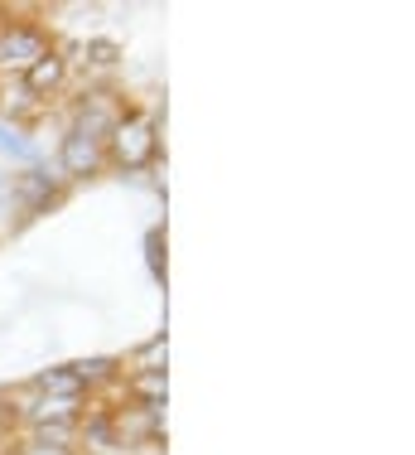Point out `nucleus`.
Listing matches in <instances>:
<instances>
[{"mask_svg": "<svg viewBox=\"0 0 415 455\" xmlns=\"http://www.w3.org/2000/svg\"><path fill=\"white\" fill-rule=\"evenodd\" d=\"M20 194H25V204H29V209H43V204H49L53 199V194H59V180H49V175H43V170H29V175L25 180H20Z\"/></svg>", "mask_w": 415, "mask_h": 455, "instance_id": "nucleus-7", "label": "nucleus"}, {"mask_svg": "<svg viewBox=\"0 0 415 455\" xmlns=\"http://www.w3.org/2000/svg\"><path fill=\"white\" fill-rule=\"evenodd\" d=\"M87 63H97V68L116 63V44H112V39H92V44H87Z\"/></svg>", "mask_w": 415, "mask_h": 455, "instance_id": "nucleus-10", "label": "nucleus"}, {"mask_svg": "<svg viewBox=\"0 0 415 455\" xmlns=\"http://www.w3.org/2000/svg\"><path fill=\"white\" fill-rule=\"evenodd\" d=\"M106 140H112V160H116V165H126V170H140V165L155 160V122L140 116V112L121 116Z\"/></svg>", "mask_w": 415, "mask_h": 455, "instance_id": "nucleus-1", "label": "nucleus"}, {"mask_svg": "<svg viewBox=\"0 0 415 455\" xmlns=\"http://www.w3.org/2000/svg\"><path fill=\"white\" fill-rule=\"evenodd\" d=\"M97 165H102V140H92L82 132H73L63 140V170H68V175H87V170H97Z\"/></svg>", "mask_w": 415, "mask_h": 455, "instance_id": "nucleus-4", "label": "nucleus"}, {"mask_svg": "<svg viewBox=\"0 0 415 455\" xmlns=\"http://www.w3.org/2000/svg\"><path fill=\"white\" fill-rule=\"evenodd\" d=\"M25 455H68V451H63V446H29Z\"/></svg>", "mask_w": 415, "mask_h": 455, "instance_id": "nucleus-12", "label": "nucleus"}, {"mask_svg": "<svg viewBox=\"0 0 415 455\" xmlns=\"http://www.w3.org/2000/svg\"><path fill=\"white\" fill-rule=\"evenodd\" d=\"M136 397H145V407H165V368H150L145 378H136Z\"/></svg>", "mask_w": 415, "mask_h": 455, "instance_id": "nucleus-8", "label": "nucleus"}, {"mask_svg": "<svg viewBox=\"0 0 415 455\" xmlns=\"http://www.w3.org/2000/svg\"><path fill=\"white\" fill-rule=\"evenodd\" d=\"M43 53H49V44H43L39 29H10V35H0V63H10V68H29Z\"/></svg>", "mask_w": 415, "mask_h": 455, "instance_id": "nucleus-3", "label": "nucleus"}, {"mask_svg": "<svg viewBox=\"0 0 415 455\" xmlns=\"http://www.w3.org/2000/svg\"><path fill=\"white\" fill-rule=\"evenodd\" d=\"M39 393L43 397H73V403H78V397H82V378L73 373V368H49V373H39Z\"/></svg>", "mask_w": 415, "mask_h": 455, "instance_id": "nucleus-5", "label": "nucleus"}, {"mask_svg": "<svg viewBox=\"0 0 415 455\" xmlns=\"http://www.w3.org/2000/svg\"><path fill=\"white\" fill-rule=\"evenodd\" d=\"M5 199H10V180L0 175V209H5Z\"/></svg>", "mask_w": 415, "mask_h": 455, "instance_id": "nucleus-13", "label": "nucleus"}, {"mask_svg": "<svg viewBox=\"0 0 415 455\" xmlns=\"http://www.w3.org/2000/svg\"><path fill=\"white\" fill-rule=\"evenodd\" d=\"M29 421H39L43 436L63 441L68 427L78 421V403H73V397H39V403H29Z\"/></svg>", "mask_w": 415, "mask_h": 455, "instance_id": "nucleus-2", "label": "nucleus"}, {"mask_svg": "<svg viewBox=\"0 0 415 455\" xmlns=\"http://www.w3.org/2000/svg\"><path fill=\"white\" fill-rule=\"evenodd\" d=\"M150 267H155V276H165V267H160V233H150Z\"/></svg>", "mask_w": 415, "mask_h": 455, "instance_id": "nucleus-11", "label": "nucleus"}, {"mask_svg": "<svg viewBox=\"0 0 415 455\" xmlns=\"http://www.w3.org/2000/svg\"><path fill=\"white\" fill-rule=\"evenodd\" d=\"M25 83H29V92H53L63 83V59L43 53L39 63H29V68H25Z\"/></svg>", "mask_w": 415, "mask_h": 455, "instance_id": "nucleus-6", "label": "nucleus"}, {"mask_svg": "<svg viewBox=\"0 0 415 455\" xmlns=\"http://www.w3.org/2000/svg\"><path fill=\"white\" fill-rule=\"evenodd\" d=\"M0 156H15V160H35V146L15 132V126L0 122Z\"/></svg>", "mask_w": 415, "mask_h": 455, "instance_id": "nucleus-9", "label": "nucleus"}]
</instances>
